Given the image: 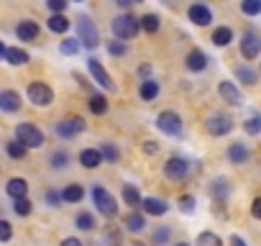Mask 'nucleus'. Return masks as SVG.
Instances as JSON below:
<instances>
[{
  "mask_svg": "<svg viewBox=\"0 0 261 246\" xmlns=\"http://www.w3.org/2000/svg\"><path fill=\"white\" fill-rule=\"evenodd\" d=\"M77 34H80V44L87 46V49H95L100 44V34H97V26L90 16H82L77 18Z\"/></svg>",
  "mask_w": 261,
  "mask_h": 246,
  "instance_id": "nucleus-1",
  "label": "nucleus"
},
{
  "mask_svg": "<svg viewBox=\"0 0 261 246\" xmlns=\"http://www.w3.org/2000/svg\"><path fill=\"white\" fill-rule=\"evenodd\" d=\"M141 31V18L134 16H118L113 21V34L118 39H136V34Z\"/></svg>",
  "mask_w": 261,
  "mask_h": 246,
  "instance_id": "nucleus-2",
  "label": "nucleus"
},
{
  "mask_svg": "<svg viewBox=\"0 0 261 246\" xmlns=\"http://www.w3.org/2000/svg\"><path fill=\"white\" fill-rule=\"evenodd\" d=\"M16 139L23 146H31V149H36V146L44 144V134L34 126V123H18V126H16Z\"/></svg>",
  "mask_w": 261,
  "mask_h": 246,
  "instance_id": "nucleus-3",
  "label": "nucleus"
},
{
  "mask_svg": "<svg viewBox=\"0 0 261 246\" xmlns=\"http://www.w3.org/2000/svg\"><path fill=\"white\" fill-rule=\"evenodd\" d=\"M156 126H159V131H164L167 136H179V134H182V118H179L174 110H164V113H159V118H156Z\"/></svg>",
  "mask_w": 261,
  "mask_h": 246,
  "instance_id": "nucleus-4",
  "label": "nucleus"
},
{
  "mask_svg": "<svg viewBox=\"0 0 261 246\" xmlns=\"http://www.w3.org/2000/svg\"><path fill=\"white\" fill-rule=\"evenodd\" d=\"M29 100L39 108H46V105L54 103V92H51V87L46 82H31L29 85Z\"/></svg>",
  "mask_w": 261,
  "mask_h": 246,
  "instance_id": "nucleus-5",
  "label": "nucleus"
},
{
  "mask_svg": "<svg viewBox=\"0 0 261 246\" xmlns=\"http://www.w3.org/2000/svg\"><path fill=\"white\" fill-rule=\"evenodd\" d=\"M92 198H95V205H97V210L105 215V218H113L115 213H118V205H115V200H113V195L105 190V187H95L92 190Z\"/></svg>",
  "mask_w": 261,
  "mask_h": 246,
  "instance_id": "nucleus-6",
  "label": "nucleus"
},
{
  "mask_svg": "<svg viewBox=\"0 0 261 246\" xmlns=\"http://www.w3.org/2000/svg\"><path fill=\"white\" fill-rule=\"evenodd\" d=\"M205 129H207V134H213V136H225V134L233 129V120H230L228 115H223V113H215V115H210V118L205 120Z\"/></svg>",
  "mask_w": 261,
  "mask_h": 246,
  "instance_id": "nucleus-7",
  "label": "nucleus"
},
{
  "mask_svg": "<svg viewBox=\"0 0 261 246\" xmlns=\"http://www.w3.org/2000/svg\"><path fill=\"white\" fill-rule=\"evenodd\" d=\"M54 131H57V136H62V139H72V136H77L80 131H85V120H82V118H64V120H59L57 126H54Z\"/></svg>",
  "mask_w": 261,
  "mask_h": 246,
  "instance_id": "nucleus-8",
  "label": "nucleus"
},
{
  "mask_svg": "<svg viewBox=\"0 0 261 246\" xmlns=\"http://www.w3.org/2000/svg\"><path fill=\"white\" fill-rule=\"evenodd\" d=\"M164 175H167L169 180H185V177L190 175V162L182 159V157H172V159H167V164H164Z\"/></svg>",
  "mask_w": 261,
  "mask_h": 246,
  "instance_id": "nucleus-9",
  "label": "nucleus"
},
{
  "mask_svg": "<svg viewBox=\"0 0 261 246\" xmlns=\"http://www.w3.org/2000/svg\"><path fill=\"white\" fill-rule=\"evenodd\" d=\"M87 69L92 72V77L97 80V85H102L105 90H115V82H113V77H110V75L102 69V64H100L95 57H90V59H87Z\"/></svg>",
  "mask_w": 261,
  "mask_h": 246,
  "instance_id": "nucleus-10",
  "label": "nucleus"
},
{
  "mask_svg": "<svg viewBox=\"0 0 261 246\" xmlns=\"http://www.w3.org/2000/svg\"><path fill=\"white\" fill-rule=\"evenodd\" d=\"M258 49H261V41L256 39V34L253 31H246L243 34V41H241V54L246 59H256L258 57Z\"/></svg>",
  "mask_w": 261,
  "mask_h": 246,
  "instance_id": "nucleus-11",
  "label": "nucleus"
},
{
  "mask_svg": "<svg viewBox=\"0 0 261 246\" xmlns=\"http://www.w3.org/2000/svg\"><path fill=\"white\" fill-rule=\"evenodd\" d=\"M190 21L195 23V26H207L210 21H213V13H210V8L207 6H202V3H195V6H190Z\"/></svg>",
  "mask_w": 261,
  "mask_h": 246,
  "instance_id": "nucleus-12",
  "label": "nucleus"
},
{
  "mask_svg": "<svg viewBox=\"0 0 261 246\" xmlns=\"http://www.w3.org/2000/svg\"><path fill=\"white\" fill-rule=\"evenodd\" d=\"M0 57H3L8 64H29V59H31L23 49H11L6 44H0Z\"/></svg>",
  "mask_w": 261,
  "mask_h": 246,
  "instance_id": "nucleus-13",
  "label": "nucleus"
},
{
  "mask_svg": "<svg viewBox=\"0 0 261 246\" xmlns=\"http://www.w3.org/2000/svg\"><path fill=\"white\" fill-rule=\"evenodd\" d=\"M0 108H3L6 113H16V110L21 108V95L13 92V90L0 92Z\"/></svg>",
  "mask_w": 261,
  "mask_h": 246,
  "instance_id": "nucleus-14",
  "label": "nucleus"
},
{
  "mask_svg": "<svg viewBox=\"0 0 261 246\" xmlns=\"http://www.w3.org/2000/svg\"><path fill=\"white\" fill-rule=\"evenodd\" d=\"M185 64H187V67H190L192 72H202V69L207 67V54H202L200 49H192V52L187 54Z\"/></svg>",
  "mask_w": 261,
  "mask_h": 246,
  "instance_id": "nucleus-15",
  "label": "nucleus"
},
{
  "mask_svg": "<svg viewBox=\"0 0 261 246\" xmlns=\"http://www.w3.org/2000/svg\"><path fill=\"white\" fill-rule=\"evenodd\" d=\"M218 92H220V97H223L225 103H230V105H241V92L236 90L233 82H220V85H218Z\"/></svg>",
  "mask_w": 261,
  "mask_h": 246,
  "instance_id": "nucleus-16",
  "label": "nucleus"
},
{
  "mask_svg": "<svg viewBox=\"0 0 261 246\" xmlns=\"http://www.w3.org/2000/svg\"><path fill=\"white\" fill-rule=\"evenodd\" d=\"M26 190H29V182L21 180V177H13V180H8V185H6V192H8L11 198H16V200L26 198Z\"/></svg>",
  "mask_w": 261,
  "mask_h": 246,
  "instance_id": "nucleus-17",
  "label": "nucleus"
},
{
  "mask_svg": "<svg viewBox=\"0 0 261 246\" xmlns=\"http://www.w3.org/2000/svg\"><path fill=\"white\" fill-rule=\"evenodd\" d=\"M16 34H18L21 41H34V39L39 36V26H36L34 21H21L18 29H16Z\"/></svg>",
  "mask_w": 261,
  "mask_h": 246,
  "instance_id": "nucleus-18",
  "label": "nucleus"
},
{
  "mask_svg": "<svg viewBox=\"0 0 261 246\" xmlns=\"http://www.w3.org/2000/svg\"><path fill=\"white\" fill-rule=\"evenodd\" d=\"M80 164L87 167V169H95V167L102 164V154H100L97 149H85V152L80 154Z\"/></svg>",
  "mask_w": 261,
  "mask_h": 246,
  "instance_id": "nucleus-19",
  "label": "nucleus"
},
{
  "mask_svg": "<svg viewBox=\"0 0 261 246\" xmlns=\"http://www.w3.org/2000/svg\"><path fill=\"white\" fill-rule=\"evenodd\" d=\"M144 213H149V215H164L167 213V203L164 200H159V198H144Z\"/></svg>",
  "mask_w": 261,
  "mask_h": 246,
  "instance_id": "nucleus-20",
  "label": "nucleus"
},
{
  "mask_svg": "<svg viewBox=\"0 0 261 246\" xmlns=\"http://www.w3.org/2000/svg\"><path fill=\"white\" fill-rule=\"evenodd\" d=\"M228 192H230V182H228L225 177L213 180V185H210V195H213L215 200H225V198H228Z\"/></svg>",
  "mask_w": 261,
  "mask_h": 246,
  "instance_id": "nucleus-21",
  "label": "nucleus"
},
{
  "mask_svg": "<svg viewBox=\"0 0 261 246\" xmlns=\"http://www.w3.org/2000/svg\"><path fill=\"white\" fill-rule=\"evenodd\" d=\"M123 226H125L130 233H139V231H144V226H146V218H144L141 213H128V215L123 218Z\"/></svg>",
  "mask_w": 261,
  "mask_h": 246,
  "instance_id": "nucleus-22",
  "label": "nucleus"
},
{
  "mask_svg": "<svg viewBox=\"0 0 261 246\" xmlns=\"http://www.w3.org/2000/svg\"><path fill=\"white\" fill-rule=\"evenodd\" d=\"M123 200H125L128 205H134V208H141V205H144V198L139 195V190H136L134 185H123Z\"/></svg>",
  "mask_w": 261,
  "mask_h": 246,
  "instance_id": "nucleus-23",
  "label": "nucleus"
},
{
  "mask_svg": "<svg viewBox=\"0 0 261 246\" xmlns=\"http://www.w3.org/2000/svg\"><path fill=\"white\" fill-rule=\"evenodd\" d=\"M230 41H233V31L228 26H220V29L213 31V44L215 46H228Z\"/></svg>",
  "mask_w": 261,
  "mask_h": 246,
  "instance_id": "nucleus-24",
  "label": "nucleus"
},
{
  "mask_svg": "<svg viewBox=\"0 0 261 246\" xmlns=\"http://www.w3.org/2000/svg\"><path fill=\"white\" fill-rule=\"evenodd\" d=\"M228 159H230L233 164H243V162L248 159V149H246V144H233V146L228 149Z\"/></svg>",
  "mask_w": 261,
  "mask_h": 246,
  "instance_id": "nucleus-25",
  "label": "nucleus"
},
{
  "mask_svg": "<svg viewBox=\"0 0 261 246\" xmlns=\"http://www.w3.org/2000/svg\"><path fill=\"white\" fill-rule=\"evenodd\" d=\"M236 77L241 80V82H246V85H256V80H258V75L248 67V64H241V67H236Z\"/></svg>",
  "mask_w": 261,
  "mask_h": 246,
  "instance_id": "nucleus-26",
  "label": "nucleus"
},
{
  "mask_svg": "<svg viewBox=\"0 0 261 246\" xmlns=\"http://www.w3.org/2000/svg\"><path fill=\"white\" fill-rule=\"evenodd\" d=\"M139 95H141L144 100H154V97L159 95V85H156L154 80H144L141 87H139Z\"/></svg>",
  "mask_w": 261,
  "mask_h": 246,
  "instance_id": "nucleus-27",
  "label": "nucleus"
},
{
  "mask_svg": "<svg viewBox=\"0 0 261 246\" xmlns=\"http://www.w3.org/2000/svg\"><path fill=\"white\" fill-rule=\"evenodd\" d=\"M64 203H80L82 198H85V190H82V185H69V187H64Z\"/></svg>",
  "mask_w": 261,
  "mask_h": 246,
  "instance_id": "nucleus-28",
  "label": "nucleus"
},
{
  "mask_svg": "<svg viewBox=\"0 0 261 246\" xmlns=\"http://www.w3.org/2000/svg\"><path fill=\"white\" fill-rule=\"evenodd\" d=\"M100 241H102V246H120V231L115 226H108Z\"/></svg>",
  "mask_w": 261,
  "mask_h": 246,
  "instance_id": "nucleus-29",
  "label": "nucleus"
},
{
  "mask_svg": "<svg viewBox=\"0 0 261 246\" xmlns=\"http://www.w3.org/2000/svg\"><path fill=\"white\" fill-rule=\"evenodd\" d=\"M90 110H92L95 115H105V113H108V100H105L102 95H92V97H90Z\"/></svg>",
  "mask_w": 261,
  "mask_h": 246,
  "instance_id": "nucleus-30",
  "label": "nucleus"
},
{
  "mask_svg": "<svg viewBox=\"0 0 261 246\" xmlns=\"http://www.w3.org/2000/svg\"><path fill=\"white\" fill-rule=\"evenodd\" d=\"M141 29H144L146 34H156V31H159V16L146 13V16L141 18Z\"/></svg>",
  "mask_w": 261,
  "mask_h": 246,
  "instance_id": "nucleus-31",
  "label": "nucleus"
},
{
  "mask_svg": "<svg viewBox=\"0 0 261 246\" xmlns=\"http://www.w3.org/2000/svg\"><path fill=\"white\" fill-rule=\"evenodd\" d=\"M69 29V21L64 18V16H51L49 18V31H54V34H64Z\"/></svg>",
  "mask_w": 261,
  "mask_h": 246,
  "instance_id": "nucleus-32",
  "label": "nucleus"
},
{
  "mask_svg": "<svg viewBox=\"0 0 261 246\" xmlns=\"http://www.w3.org/2000/svg\"><path fill=\"white\" fill-rule=\"evenodd\" d=\"M80 46H82V44H80L77 39H64V41L59 44V52H62L64 57H74V54L80 52Z\"/></svg>",
  "mask_w": 261,
  "mask_h": 246,
  "instance_id": "nucleus-33",
  "label": "nucleus"
},
{
  "mask_svg": "<svg viewBox=\"0 0 261 246\" xmlns=\"http://www.w3.org/2000/svg\"><path fill=\"white\" fill-rule=\"evenodd\" d=\"M26 149H29V146H23L21 141H8V144H6V152H8V157H13V159H23V157H26Z\"/></svg>",
  "mask_w": 261,
  "mask_h": 246,
  "instance_id": "nucleus-34",
  "label": "nucleus"
},
{
  "mask_svg": "<svg viewBox=\"0 0 261 246\" xmlns=\"http://www.w3.org/2000/svg\"><path fill=\"white\" fill-rule=\"evenodd\" d=\"M197 246H223V241H220L215 233L205 231V233H200V236H197Z\"/></svg>",
  "mask_w": 261,
  "mask_h": 246,
  "instance_id": "nucleus-35",
  "label": "nucleus"
},
{
  "mask_svg": "<svg viewBox=\"0 0 261 246\" xmlns=\"http://www.w3.org/2000/svg\"><path fill=\"white\" fill-rule=\"evenodd\" d=\"M241 11H243L246 16H258V13H261V0H243Z\"/></svg>",
  "mask_w": 261,
  "mask_h": 246,
  "instance_id": "nucleus-36",
  "label": "nucleus"
},
{
  "mask_svg": "<svg viewBox=\"0 0 261 246\" xmlns=\"http://www.w3.org/2000/svg\"><path fill=\"white\" fill-rule=\"evenodd\" d=\"M77 228H80V231H92V228H95V218H92L90 213H80V215H77Z\"/></svg>",
  "mask_w": 261,
  "mask_h": 246,
  "instance_id": "nucleus-37",
  "label": "nucleus"
},
{
  "mask_svg": "<svg viewBox=\"0 0 261 246\" xmlns=\"http://www.w3.org/2000/svg\"><path fill=\"white\" fill-rule=\"evenodd\" d=\"M243 129H246V134H261V115H253V118H248L246 123H243Z\"/></svg>",
  "mask_w": 261,
  "mask_h": 246,
  "instance_id": "nucleus-38",
  "label": "nucleus"
},
{
  "mask_svg": "<svg viewBox=\"0 0 261 246\" xmlns=\"http://www.w3.org/2000/svg\"><path fill=\"white\" fill-rule=\"evenodd\" d=\"M13 210H16L18 215H29V213H31V200H29V198L16 200V203H13Z\"/></svg>",
  "mask_w": 261,
  "mask_h": 246,
  "instance_id": "nucleus-39",
  "label": "nucleus"
},
{
  "mask_svg": "<svg viewBox=\"0 0 261 246\" xmlns=\"http://www.w3.org/2000/svg\"><path fill=\"white\" fill-rule=\"evenodd\" d=\"M67 162H69L67 152H57V154H51V167H54V169H62V167H67Z\"/></svg>",
  "mask_w": 261,
  "mask_h": 246,
  "instance_id": "nucleus-40",
  "label": "nucleus"
},
{
  "mask_svg": "<svg viewBox=\"0 0 261 246\" xmlns=\"http://www.w3.org/2000/svg\"><path fill=\"white\" fill-rule=\"evenodd\" d=\"M179 210L182 213H195V198L192 195H182L179 198Z\"/></svg>",
  "mask_w": 261,
  "mask_h": 246,
  "instance_id": "nucleus-41",
  "label": "nucleus"
},
{
  "mask_svg": "<svg viewBox=\"0 0 261 246\" xmlns=\"http://www.w3.org/2000/svg\"><path fill=\"white\" fill-rule=\"evenodd\" d=\"M108 52H110L113 57H123V54L128 52V46H125L123 41H110V44H108Z\"/></svg>",
  "mask_w": 261,
  "mask_h": 246,
  "instance_id": "nucleus-42",
  "label": "nucleus"
},
{
  "mask_svg": "<svg viewBox=\"0 0 261 246\" xmlns=\"http://www.w3.org/2000/svg\"><path fill=\"white\" fill-rule=\"evenodd\" d=\"M100 154H102V159H105V162H115V159H118V149H115V146H110V144H102Z\"/></svg>",
  "mask_w": 261,
  "mask_h": 246,
  "instance_id": "nucleus-43",
  "label": "nucleus"
},
{
  "mask_svg": "<svg viewBox=\"0 0 261 246\" xmlns=\"http://www.w3.org/2000/svg\"><path fill=\"white\" fill-rule=\"evenodd\" d=\"M49 8H51L57 16H64V11H67V0H49Z\"/></svg>",
  "mask_w": 261,
  "mask_h": 246,
  "instance_id": "nucleus-44",
  "label": "nucleus"
},
{
  "mask_svg": "<svg viewBox=\"0 0 261 246\" xmlns=\"http://www.w3.org/2000/svg\"><path fill=\"white\" fill-rule=\"evenodd\" d=\"M169 236H172L169 228H159V231L154 233V241H156V243H164V241H169Z\"/></svg>",
  "mask_w": 261,
  "mask_h": 246,
  "instance_id": "nucleus-45",
  "label": "nucleus"
},
{
  "mask_svg": "<svg viewBox=\"0 0 261 246\" xmlns=\"http://www.w3.org/2000/svg\"><path fill=\"white\" fill-rule=\"evenodd\" d=\"M8 238H11V223L0 220V241H8Z\"/></svg>",
  "mask_w": 261,
  "mask_h": 246,
  "instance_id": "nucleus-46",
  "label": "nucleus"
},
{
  "mask_svg": "<svg viewBox=\"0 0 261 246\" xmlns=\"http://www.w3.org/2000/svg\"><path fill=\"white\" fill-rule=\"evenodd\" d=\"M251 215L261 220V198H256V200H253V205H251Z\"/></svg>",
  "mask_w": 261,
  "mask_h": 246,
  "instance_id": "nucleus-47",
  "label": "nucleus"
},
{
  "mask_svg": "<svg viewBox=\"0 0 261 246\" xmlns=\"http://www.w3.org/2000/svg\"><path fill=\"white\" fill-rule=\"evenodd\" d=\"M46 200H49L51 205H57L59 200H64V195H62V192H49V195H46Z\"/></svg>",
  "mask_w": 261,
  "mask_h": 246,
  "instance_id": "nucleus-48",
  "label": "nucleus"
},
{
  "mask_svg": "<svg viewBox=\"0 0 261 246\" xmlns=\"http://www.w3.org/2000/svg\"><path fill=\"white\" fill-rule=\"evenodd\" d=\"M144 149H146V154H156V152H159V146H156L154 141H146V144H144Z\"/></svg>",
  "mask_w": 261,
  "mask_h": 246,
  "instance_id": "nucleus-49",
  "label": "nucleus"
},
{
  "mask_svg": "<svg viewBox=\"0 0 261 246\" xmlns=\"http://www.w3.org/2000/svg\"><path fill=\"white\" fill-rule=\"evenodd\" d=\"M62 246H82V241H80V238H64Z\"/></svg>",
  "mask_w": 261,
  "mask_h": 246,
  "instance_id": "nucleus-50",
  "label": "nucleus"
},
{
  "mask_svg": "<svg viewBox=\"0 0 261 246\" xmlns=\"http://www.w3.org/2000/svg\"><path fill=\"white\" fill-rule=\"evenodd\" d=\"M230 246H248L241 236H230Z\"/></svg>",
  "mask_w": 261,
  "mask_h": 246,
  "instance_id": "nucleus-51",
  "label": "nucleus"
},
{
  "mask_svg": "<svg viewBox=\"0 0 261 246\" xmlns=\"http://www.w3.org/2000/svg\"><path fill=\"white\" fill-rule=\"evenodd\" d=\"M149 72H151L149 64H141V67H139V75H141V77H149Z\"/></svg>",
  "mask_w": 261,
  "mask_h": 246,
  "instance_id": "nucleus-52",
  "label": "nucleus"
},
{
  "mask_svg": "<svg viewBox=\"0 0 261 246\" xmlns=\"http://www.w3.org/2000/svg\"><path fill=\"white\" fill-rule=\"evenodd\" d=\"M177 246H190V243H177Z\"/></svg>",
  "mask_w": 261,
  "mask_h": 246,
  "instance_id": "nucleus-53",
  "label": "nucleus"
}]
</instances>
